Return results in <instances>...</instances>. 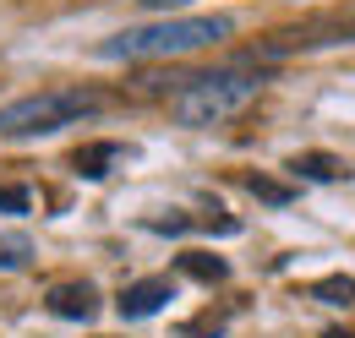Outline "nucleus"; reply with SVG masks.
Instances as JSON below:
<instances>
[{"label": "nucleus", "instance_id": "obj_11", "mask_svg": "<svg viewBox=\"0 0 355 338\" xmlns=\"http://www.w3.org/2000/svg\"><path fill=\"white\" fill-rule=\"evenodd\" d=\"M33 256V240L28 235H0V267H22Z\"/></svg>", "mask_w": 355, "mask_h": 338}, {"label": "nucleus", "instance_id": "obj_13", "mask_svg": "<svg viewBox=\"0 0 355 338\" xmlns=\"http://www.w3.org/2000/svg\"><path fill=\"white\" fill-rule=\"evenodd\" d=\"M142 6H148V11H164V17H170V11H180V6H191V0H142Z\"/></svg>", "mask_w": 355, "mask_h": 338}, {"label": "nucleus", "instance_id": "obj_3", "mask_svg": "<svg viewBox=\"0 0 355 338\" xmlns=\"http://www.w3.org/2000/svg\"><path fill=\"white\" fill-rule=\"evenodd\" d=\"M98 109H104V93L93 87H44V93L0 104V136H49L77 121H93Z\"/></svg>", "mask_w": 355, "mask_h": 338}, {"label": "nucleus", "instance_id": "obj_12", "mask_svg": "<svg viewBox=\"0 0 355 338\" xmlns=\"http://www.w3.org/2000/svg\"><path fill=\"white\" fill-rule=\"evenodd\" d=\"M28 208H33L28 186H0V213H28Z\"/></svg>", "mask_w": 355, "mask_h": 338}, {"label": "nucleus", "instance_id": "obj_4", "mask_svg": "<svg viewBox=\"0 0 355 338\" xmlns=\"http://www.w3.org/2000/svg\"><path fill=\"white\" fill-rule=\"evenodd\" d=\"M164 300H175V284H170V278H142V284H126L115 305H121L126 322H142V317L164 311Z\"/></svg>", "mask_w": 355, "mask_h": 338}, {"label": "nucleus", "instance_id": "obj_7", "mask_svg": "<svg viewBox=\"0 0 355 338\" xmlns=\"http://www.w3.org/2000/svg\"><path fill=\"white\" fill-rule=\"evenodd\" d=\"M180 273H191L197 284H224V278H230V262L214 256V251H186L180 256Z\"/></svg>", "mask_w": 355, "mask_h": 338}, {"label": "nucleus", "instance_id": "obj_2", "mask_svg": "<svg viewBox=\"0 0 355 338\" xmlns=\"http://www.w3.org/2000/svg\"><path fill=\"white\" fill-rule=\"evenodd\" d=\"M263 93V71H246V66H219V71H202V77H186L180 93L170 98V115L175 126H219L235 109H246L252 98Z\"/></svg>", "mask_w": 355, "mask_h": 338}, {"label": "nucleus", "instance_id": "obj_5", "mask_svg": "<svg viewBox=\"0 0 355 338\" xmlns=\"http://www.w3.org/2000/svg\"><path fill=\"white\" fill-rule=\"evenodd\" d=\"M49 311L60 322H93L98 317V290L93 284H55L49 290Z\"/></svg>", "mask_w": 355, "mask_h": 338}, {"label": "nucleus", "instance_id": "obj_9", "mask_svg": "<svg viewBox=\"0 0 355 338\" xmlns=\"http://www.w3.org/2000/svg\"><path fill=\"white\" fill-rule=\"evenodd\" d=\"M241 186H246V191H252L257 202H268V208H284V202L295 197V191H290L284 180H268V175H241Z\"/></svg>", "mask_w": 355, "mask_h": 338}, {"label": "nucleus", "instance_id": "obj_8", "mask_svg": "<svg viewBox=\"0 0 355 338\" xmlns=\"http://www.w3.org/2000/svg\"><path fill=\"white\" fill-rule=\"evenodd\" d=\"M290 169L306 175V180H339V175H345V159H334V153H301Z\"/></svg>", "mask_w": 355, "mask_h": 338}, {"label": "nucleus", "instance_id": "obj_10", "mask_svg": "<svg viewBox=\"0 0 355 338\" xmlns=\"http://www.w3.org/2000/svg\"><path fill=\"white\" fill-rule=\"evenodd\" d=\"M311 295L328 300V305H355V278H317Z\"/></svg>", "mask_w": 355, "mask_h": 338}, {"label": "nucleus", "instance_id": "obj_1", "mask_svg": "<svg viewBox=\"0 0 355 338\" xmlns=\"http://www.w3.org/2000/svg\"><path fill=\"white\" fill-rule=\"evenodd\" d=\"M235 33V17H164L148 28H121L115 39L98 44L104 60H164V55H191Z\"/></svg>", "mask_w": 355, "mask_h": 338}, {"label": "nucleus", "instance_id": "obj_6", "mask_svg": "<svg viewBox=\"0 0 355 338\" xmlns=\"http://www.w3.org/2000/svg\"><path fill=\"white\" fill-rule=\"evenodd\" d=\"M115 159H126V148H121V142H93V148H83L71 164H77V175H83V180H104Z\"/></svg>", "mask_w": 355, "mask_h": 338}]
</instances>
